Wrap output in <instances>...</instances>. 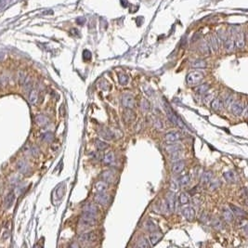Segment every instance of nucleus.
Returning <instances> with one entry per match:
<instances>
[{"label":"nucleus","instance_id":"f257e3e1","mask_svg":"<svg viewBox=\"0 0 248 248\" xmlns=\"http://www.w3.org/2000/svg\"><path fill=\"white\" fill-rule=\"evenodd\" d=\"M203 78V74L199 71H193V72H191L189 74L187 75L186 76V83L189 85H198L202 79Z\"/></svg>","mask_w":248,"mask_h":248},{"label":"nucleus","instance_id":"f03ea898","mask_svg":"<svg viewBox=\"0 0 248 248\" xmlns=\"http://www.w3.org/2000/svg\"><path fill=\"white\" fill-rule=\"evenodd\" d=\"M121 103L126 109H132L135 105V99L131 94L126 93L121 98Z\"/></svg>","mask_w":248,"mask_h":248},{"label":"nucleus","instance_id":"7ed1b4c3","mask_svg":"<svg viewBox=\"0 0 248 248\" xmlns=\"http://www.w3.org/2000/svg\"><path fill=\"white\" fill-rule=\"evenodd\" d=\"M95 202L98 203L99 206H106L110 203V201H111V198L108 194H106L105 193H97L95 194Z\"/></svg>","mask_w":248,"mask_h":248},{"label":"nucleus","instance_id":"20e7f679","mask_svg":"<svg viewBox=\"0 0 248 248\" xmlns=\"http://www.w3.org/2000/svg\"><path fill=\"white\" fill-rule=\"evenodd\" d=\"M101 178L107 184H114L116 182L115 173L112 170H105L101 174Z\"/></svg>","mask_w":248,"mask_h":248},{"label":"nucleus","instance_id":"39448f33","mask_svg":"<svg viewBox=\"0 0 248 248\" xmlns=\"http://www.w3.org/2000/svg\"><path fill=\"white\" fill-rule=\"evenodd\" d=\"M181 139V135L178 131H170V132L165 134L164 139L167 143H172V142H177Z\"/></svg>","mask_w":248,"mask_h":248},{"label":"nucleus","instance_id":"423d86ee","mask_svg":"<svg viewBox=\"0 0 248 248\" xmlns=\"http://www.w3.org/2000/svg\"><path fill=\"white\" fill-rule=\"evenodd\" d=\"M83 211H84V214L97 216L99 209H98V207H97V206L95 205V203H85V206L83 207Z\"/></svg>","mask_w":248,"mask_h":248},{"label":"nucleus","instance_id":"0eeeda50","mask_svg":"<svg viewBox=\"0 0 248 248\" xmlns=\"http://www.w3.org/2000/svg\"><path fill=\"white\" fill-rule=\"evenodd\" d=\"M166 201L169 206L170 212H173L176 207V195H175V192H168L166 195Z\"/></svg>","mask_w":248,"mask_h":248},{"label":"nucleus","instance_id":"6e6552de","mask_svg":"<svg viewBox=\"0 0 248 248\" xmlns=\"http://www.w3.org/2000/svg\"><path fill=\"white\" fill-rule=\"evenodd\" d=\"M182 216L188 220H192L195 216V210L192 206H185L181 209Z\"/></svg>","mask_w":248,"mask_h":248},{"label":"nucleus","instance_id":"1a4fd4ad","mask_svg":"<svg viewBox=\"0 0 248 248\" xmlns=\"http://www.w3.org/2000/svg\"><path fill=\"white\" fill-rule=\"evenodd\" d=\"M185 162L182 160H179L178 162H174L171 166V172L173 174H179L184 171L185 169Z\"/></svg>","mask_w":248,"mask_h":248},{"label":"nucleus","instance_id":"9d476101","mask_svg":"<svg viewBox=\"0 0 248 248\" xmlns=\"http://www.w3.org/2000/svg\"><path fill=\"white\" fill-rule=\"evenodd\" d=\"M243 104L240 101H232V103L230 105V112L234 115H242V111H243Z\"/></svg>","mask_w":248,"mask_h":248},{"label":"nucleus","instance_id":"9b49d317","mask_svg":"<svg viewBox=\"0 0 248 248\" xmlns=\"http://www.w3.org/2000/svg\"><path fill=\"white\" fill-rule=\"evenodd\" d=\"M96 239H97V236L94 232H85V233H83V234L80 235V237H79V241L84 243H92Z\"/></svg>","mask_w":248,"mask_h":248},{"label":"nucleus","instance_id":"f8f14e48","mask_svg":"<svg viewBox=\"0 0 248 248\" xmlns=\"http://www.w3.org/2000/svg\"><path fill=\"white\" fill-rule=\"evenodd\" d=\"M16 166H17V169L22 174H24V175L27 174L29 172V169H30V167H29V164L24 159H20L16 164Z\"/></svg>","mask_w":248,"mask_h":248},{"label":"nucleus","instance_id":"ddd939ff","mask_svg":"<svg viewBox=\"0 0 248 248\" xmlns=\"http://www.w3.org/2000/svg\"><path fill=\"white\" fill-rule=\"evenodd\" d=\"M210 107L212 110L216 111V112H220L222 110L223 108V100L220 98H216L213 99L210 102Z\"/></svg>","mask_w":248,"mask_h":248},{"label":"nucleus","instance_id":"4468645a","mask_svg":"<svg viewBox=\"0 0 248 248\" xmlns=\"http://www.w3.org/2000/svg\"><path fill=\"white\" fill-rule=\"evenodd\" d=\"M165 150L167 153L169 154H172L174 152H180L182 151V147L180 145L177 144L176 142H172V143H168L166 147H165Z\"/></svg>","mask_w":248,"mask_h":248},{"label":"nucleus","instance_id":"2eb2a0df","mask_svg":"<svg viewBox=\"0 0 248 248\" xmlns=\"http://www.w3.org/2000/svg\"><path fill=\"white\" fill-rule=\"evenodd\" d=\"M14 201H15V193L13 192H10L7 194L5 200H4V206L6 209H9L14 203Z\"/></svg>","mask_w":248,"mask_h":248},{"label":"nucleus","instance_id":"dca6fc26","mask_svg":"<svg viewBox=\"0 0 248 248\" xmlns=\"http://www.w3.org/2000/svg\"><path fill=\"white\" fill-rule=\"evenodd\" d=\"M99 134L103 139H106V140H112L113 139V137H114L113 133L109 128H101V129H99Z\"/></svg>","mask_w":248,"mask_h":248},{"label":"nucleus","instance_id":"f3484780","mask_svg":"<svg viewBox=\"0 0 248 248\" xmlns=\"http://www.w3.org/2000/svg\"><path fill=\"white\" fill-rule=\"evenodd\" d=\"M35 121L40 126H46L49 123V119L48 118V116H46L45 114H37V115H35Z\"/></svg>","mask_w":248,"mask_h":248},{"label":"nucleus","instance_id":"a211bd4d","mask_svg":"<svg viewBox=\"0 0 248 248\" xmlns=\"http://www.w3.org/2000/svg\"><path fill=\"white\" fill-rule=\"evenodd\" d=\"M163 238V233L159 232V231H152V233L150 235V243L151 245H155L156 243H158Z\"/></svg>","mask_w":248,"mask_h":248},{"label":"nucleus","instance_id":"6ab92c4d","mask_svg":"<svg viewBox=\"0 0 248 248\" xmlns=\"http://www.w3.org/2000/svg\"><path fill=\"white\" fill-rule=\"evenodd\" d=\"M209 89V85L207 83H203V84H198L196 86H195V89H194V91L195 93L199 94V95H203V94H206Z\"/></svg>","mask_w":248,"mask_h":248},{"label":"nucleus","instance_id":"aec40b11","mask_svg":"<svg viewBox=\"0 0 248 248\" xmlns=\"http://www.w3.org/2000/svg\"><path fill=\"white\" fill-rule=\"evenodd\" d=\"M213 179V172L207 170V171H205L203 174H202V178H201V182L202 184L203 185H206L210 182V180Z\"/></svg>","mask_w":248,"mask_h":248},{"label":"nucleus","instance_id":"412c9836","mask_svg":"<svg viewBox=\"0 0 248 248\" xmlns=\"http://www.w3.org/2000/svg\"><path fill=\"white\" fill-rule=\"evenodd\" d=\"M199 49L201 51L202 54L206 55V56H208L210 53H211V49H210V46L208 45V43L206 42V41H203L200 46H199Z\"/></svg>","mask_w":248,"mask_h":248},{"label":"nucleus","instance_id":"4be33fe9","mask_svg":"<svg viewBox=\"0 0 248 248\" xmlns=\"http://www.w3.org/2000/svg\"><path fill=\"white\" fill-rule=\"evenodd\" d=\"M189 182H191V177L188 174L183 175L178 179V184L179 187H186L189 184Z\"/></svg>","mask_w":248,"mask_h":248},{"label":"nucleus","instance_id":"5701e85b","mask_svg":"<svg viewBox=\"0 0 248 248\" xmlns=\"http://www.w3.org/2000/svg\"><path fill=\"white\" fill-rule=\"evenodd\" d=\"M114 154L112 151H109V152H106L104 156H103V162L105 165H112L113 162H114Z\"/></svg>","mask_w":248,"mask_h":248},{"label":"nucleus","instance_id":"b1692460","mask_svg":"<svg viewBox=\"0 0 248 248\" xmlns=\"http://www.w3.org/2000/svg\"><path fill=\"white\" fill-rule=\"evenodd\" d=\"M95 189L97 193H105L108 189V184L104 181H98L95 184Z\"/></svg>","mask_w":248,"mask_h":248},{"label":"nucleus","instance_id":"393cba45","mask_svg":"<svg viewBox=\"0 0 248 248\" xmlns=\"http://www.w3.org/2000/svg\"><path fill=\"white\" fill-rule=\"evenodd\" d=\"M210 49H212L214 51L218 50V47H220V38L216 35H213L210 38Z\"/></svg>","mask_w":248,"mask_h":248},{"label":"nucleus","instance_id":"a878e982","mask_svg":"<svg viewBox=\"0 0 248 248\" xmlns=\"http://www.w3.org/2000/svg\"><path fill=\"white\" fill-rule=\"evenodd\" d=\"M38 100V91L36 89H32L30 92V95H29V102L32 105L36 104Z\"/></svg>","mask_w":248,"mask_h":248},{"label":"nucleus","instance_id":"bb28decb","mask_svg":"<svg viewBox=\"0 0 248 248\" xmlns=\"http://www.w3.org/2000/svg\"><path fill=\"white\" fill-rule=\"evenodd\" d=\"M235 46L238 48V49H243L244 47V44H245V40H244V35L241 33H239L237 35V37H236V40L234 42Z\"/></svg>","mask_w":248,"mask_h":248},{"label":"nucleus","instance_id":"cd10ccee","mask_svg":"<svg viewBox=\"0 0 248 248\" xmlns=\"http://www.w3.org/2000/svg\"><path fill=\"white\" fill-rule=\"evenodd\" d=\"M230 209L231 210V212H232L233 214L236 215L237 216H241V217L245 216V212H244L242 208H240V207H238V206H236L230 205Z\"/></svg>","mask_w":248,"mask_h":248},{"label":"nucleus","instance_id":"c85d7f7f","mask_svg":"<svg viewBox=\"0 0 248 248\" xmlns=\"http://www.w3.org/2000/svg\"><path fill=\"white\" fill-rule=\"evenodd\" d=\"M222 216L227 222H231L233 220V213L230 208H224L222 211Z\"/></svg>","mask_w":248,"mask_h":248},{"label":"nucleus","instance_id":"c756f323","mask_svg":"<svg viewBox=\"0 0 248 248\" xmlns=\"http://www.w3.org/2000/svg\"><path fill=\"white\" fill-rule=\"evenodd\" d=\"M192 67L195 69H203L206 67V62L203 60H196L192 62Z\"/></svg>","mask_w":248,"mask_h":248},{"label":"nucleus","instance_id":"7c9ffc66","mask_svg":"<svg viewBox=\"0 0 248 248\" xmlns=\"http://www.w3.org/2000/svg\"><path fill=\"white\" fill-rule=\"evenodd\" d=\"M208 184H209V189H211V191H215V189H218V188L220 187L221 182H220V179L213 178Z\"/></svg>","mask_w":248,"mask_h":248},{"label":"nucleus","instance_id":"2f4dec72","mask_svg":"<svg viewBox=\"0 0 248 248\" xmlns=\"http://www.w3.org/2000/svg\"><path fill=\"white\" fill-rule=\"evenodd\" d=\"M189 195L186 193H181L179 195V203H180L181 206H186L187 203H189Z\"/></svg>","mask_w":248,"mask_h":248},{"label":"nucleus","instance_id":"473e14b6","mask_svg":"<svg viewBox=\"0 0 248 248\" xmlns=\"http://www.w3.org/2000/svg\"><path fill=\"white\" fill-rule=\"evenodd\" d=\"M95 145H96V148L98 149V151H104L108 148V144L100 139H97L95 141Z\"/></svg>","mask_w":248,"mask_h":248},{"label":"nucleus","instance_id":"72a5a7b5","mask_svg":"<svg viewBox=\"0 0 248 248\" xmlns=\"http://www.w3.org/2000/svg\"><path fill=\"white\" fill-rule=\"evenodd\" d=\"M234 46H235L234 41H233L231 38H228L225 40V49L227 51H229V52L232 51L233 49H234Z\"/></svg>","mask_w":248,"mask_h":248},{"label":"nucleus","instance_id":"f704fd0d","mask_svg":"<svg viewBox=\"0 0 248 248\" xmlns=\"http://www.w3.org/2000/svg\"><path fill=\"white\" fill-rule=\"evenodd\" d=\"M224 179L228 181V182H233L235 179V175L232 171H227L223 174Z\"/></svg>","mask_w":248,"mask_h":248},{"label":"nucleus","instance_id":"c9c22d12","mask_svg":"<svg viewBox=\"0 0 248 248\" xmlns=\"http://www.w3.org/2000/svg\"><path fill=\"white\" fill-rule=\"evenodd\" d=\"M181 158H182L181 151H180V152H174V153L170 154V161H171L172 163L179 161V160H181Z\"/></svg>","mask_w":248,"mask_h":248},{"label":"nucleus","instance_id":"e433bc0d","mask_svg":"<svg viewBox=\"0 0 248 248\" xmlns=\"http://www.w3.org/2000/svg\"><path fill=\"white\" fill-rule=\"evenodd\" d=\"M141 109H142V112H147L151 110V104L148 101V99H143L142 101H141Z\"/></svg>","mask_w":248,"mask_h":248},{"label":"nucleus","instance_id":"4c0bfd02","mask_svg":"<svg viewBox=\"0 0 248 248\" xmlns=\"http://www.w3.org/2000/svg\"><path fill=\"white\" fill-rule=\"evenodd\" d=\"M145 229L147 230H149V231H151V232H152V231H155L156 227H155V224L152 222V220H146V222H145Z\"/></svg>","mask_w":248,"mask_h":248},{"label":"nucleus","instance_id":"58836bf2","mask_svg":"<svg viewBox=\"0 0 248 248\" xmlns=\"http://www.w3.org/2000/svg\"><path fill=\"white\" fill-rule=\"evenodd\" d=\"M137 246H139V247H150L151 243H149V241L146 238H140L139 240V243H137Z\"/></svg>","mask_w":248,"mask_h":248},{"label":"nucleus","instance_id":"ea45409f","mask_svg":"<svg viewBox=\"0 0 248 248\" xmlns=\"http://www.w3.org/2000/svg\"><path fill=\"white\" fill-rule=\"evenodd\" d=\"M160 210H161L163 213L165 214H167V213H170V209H169V206L167 205L166 201H163L161 203V205H160Z\"/></svg>","mask_w":248,"mask_h":248},{"label":"nucleus","instance_id":"a19ab883","mask_svg":"<svg viewBox=\"0 0 248 248\" xmlns=\"http://www.w3.org/2000/svg\"><path fill=\"white\" fill-rule=\"evenodd\" d=\"M32 84H33V82H32V79L30 78V77H26L25 78V80H24V82H23V86H24V89L25 90H30V89L32 87Z\"/></svg>","mask_w":248,"mask_h":248},{"label":"nucleus","instance_id":"79ce46f5","mask_svg":"<svg viewBox=\"0 0 248 248\" xmlns=\"http://www.w3.org/2000/svg\"><path fill=\"white\" fill-rule=\"evenodd\" d=\"M41 138H42V139H43L44 141H46V142H51V141L53 140V139H54L53 134L50 133V132H47V133H45V134H43V135L41 136Z\"/></svg>","mask_w":248,"mask_h":248},{"label":"nucleus","instance_id":"37998d69","mask_svg":"<svg viewBox=\"0 0 248 248\" xmlns=\"http://www.w3.org/2000/svg\"><path fill=\"white\" fill-rule=\"evenodd\" d=\"M119 83L122 85H126L128 83V76L125 74H121L119 75Z\"/></svg>","mask_w":248,"mask_h":248},{"label":"nucleus","instance_id":"c03bdc74","mask_svg":"<svg viewBox=\"0 0 248 248\" xmlns=\"http://www.w3.org/2000/svg\"><path fill=\"white\" fill-rule=\"evenodd\" d=\"M125 113H126V117L129 118V121H132V120L135 119V113L131 111V109H128Z\"/></svg>","mask_w":248,"mask_h":248},{"label":"nucleus","instance_id":"a18cd8bd","mask_svg":"<svg viewBox=\"0 0 248 248\" xmlns=\"http://www.w3.org/2000/svg\"><path fill=\"white\" fill-rule=\"evenodd\" d=\"M213 99H214V95H213V94H211V93L206 94V93L205 97H203V101H205L206 103H210V102H211V100H212Z\"/></svg>","mask_w":248,"mask_h":248},{"label":"nucleus","instance_id":"49530a36","mask_svg":"<svg viewBox=\"0 0 248 248\" xmlns=\"http://www.w3.org/2000/svg\"><path fill=\"white\" fill-rule=\"evenodd\" d=\"M25 78H26L25 74H24L23 72L20 71V72H19V82H20V84H23V82H24Z\"/></svg>","mask_w":248,"mask_h":248},{"label":"nucleus","instance_id":"de8ad7c7","mask_svg":"<svg viewBox=\"0 0 248 248\" xmlns=\"http://www.w3.org/2000/svg\"><path fill=\"white\" fill-rule=\"evenodd\" d=\"M179 184L177 183V182H174V181H172L171 182V185H170V189H172V191H174V192H176V191H178L179 189Z\"/></svg>","mask_w":248,"mask_h":248},{"label":"nucleus","instance_id":"09e8293b","mask_svg":"<svg viewBox=\"0 0 248 248\" xmlns=\"http://www.w3.org/2000/svg\"><path fill=\"white\" fill-rule=\"evenodd\" d=\"M155 126H156V127L158 128V129H160V130H163V127H164V126H163V123H162V121L161 120H156V122H155Z\"/></svg>","mask_w":248,"mask_h":248},{"label":"nucleus","instance_id":"8fccbe9b","mask_svg":"<svg viewBox=\"0 0 248 248\" xmlns=\"http://www.w3.org/2000/svg\"><path fill=\"white\" fill-rule=\"evenodd\" d=\"M84 58L85 60H90L91 58V53L89 50H85L84 51Z\"/></svg>","mask_w":248,"mask_h":248},{"label":"nucleus","instance_id":"3c124183","mask_svg":"<svg viewBox=\"0 0 248 248\" xmlns=\"http://www.w3.org/2000/svg\"><path fill=\"white\" fill-rule=\"evenodd\" d=\"M232 101H233L232 97H231V96H229V97L226 99V100H225V104H226L227 106H230V105L232 103Z\"/></svg>","mask_w":248,"mask_h":248},{"label":"nucleus","instance_id":"603ef678","mask_svg":"<svg viewBox=\"0 0 248 248\" xmlns=\"http://www.w3.org/2000/svg\"><path fill=\"white\" fill-rule=\"evenodd\" d=\"M9 237H10V231H9V230H6V231L3 233V236H2L3 240H7V239H8Z\"/></svg>","mask_w":248,"mask_h":248},{"label":"nucleus","instance_id":"864d4df0","mask_svg":"<svg viewBox=\"0 0 248 248\" xmlns=\"http://www.w3.org/2000/svg\"><path fill=\"white\" fill-rule=\"evenodd\" d=\"M242 114L243 116V118L247 117V105H244L243 107V111H242Z\"/></svg>","mask_w":248,"mask_h":248},{"label":"nucleus","instance_id":"5fc2aeb1","mask_svg":"<svg viewBox=\"0 0 248 248\" xmlns=\"http://www.w3.org/2000/svg\"><path fill=\"white\" fill-rule=\"evenodd\" d=\"M213 225L216 227V228H217V229H220L221 228V223H220V221H218V220H215L214 221V223H213Z\"/></svg>","mask_w":248,"mask_h":248},{"label":"nucleus","instance_id":"6e6d98bb","mask_svg":"<svg viewBox=\"0 0 248 248\" xmlns=\"http://www.w3.org/2000/svg\"><path fill=\"white\" fill-rule=\"evenodd\" d=\"M85 22V18H78V19L76 20V22H77L78 24H80V25L84 24Z\"/></svg>","mask_w":248,"mask_h":248},{"label":"nucleus","instance_id":"4d7b16f0","mask_svg":"<svg viewBox=\"0 0 248 248\" xmlns=\"http://www.w3.org/2000/svg\"><path fill=\"white\" fill-rule=\"evenodd\" d=\"M121 4L124 8H126L128 6V2H127V0H121Z\"/></svg>","mask_w":248,"mask_h":248},{"label":"nucleus","instance_id":"13d9d810","mask_svg":"<svg viewBox=\"0 0 248 248\" xmlns=\"http://www.w3.org/2000/svg\"><path fill=\"white\" fill-rule=\"evenodd\" d=\"M4 58H5V53L3 51H0V62L3 61Z\"/></svg>","mask_w":248,"mask_h":248}]
</instances>
